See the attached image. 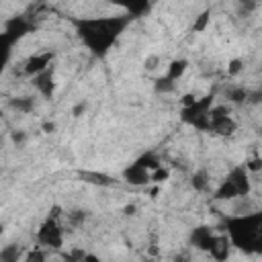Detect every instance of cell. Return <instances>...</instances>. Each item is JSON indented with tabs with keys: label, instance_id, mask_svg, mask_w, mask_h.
<instances>
[{
	"label": "cell",
	"instance_id": "34",
	"mask_svg": "<svg viewBox=\"0 0 262 262\" xmlns=\"http://www.w3.org/2000/svg\"><path fill=\"white\" fill-rule=\"evenodd\" d=\"M123 211H125V215H133L135 213V205H127Z\"/></svg>",
	"mask_w": 262,
	"mask_h": 262
},
{
	"label": "cell",
	"instance_id": "13",
	"mask_svg": "<svg viewBox=\"0 0 262 262\" xmlns=\"http://www.w3.org/2000/svg\"><path fill=\"white\" fill-rule=\"evenodd\" d=\"M29 29H31V25H29V20H25V18H12L8 25H6V33L14 39V41H18L23 35H27L29 33Z\"/></svg>",
	"mask_w": 262,
	"mask_h": 262
},
{
	"label": "cell",
	"instance_id": "14",
	"mask_svg": "<svg viewBox=\"0 0 262 262\" xmlns=\"http://www.w3.org/2000/svg\"><path fill=\"white\" fill-rule=\"evenodd\" d=\"M16 41L6 33V31H2L0 33V68L4 70V66H6V61H8V57H10V51H12V45H14Z\"/></svg>",
	"mask_w": 262,
	"mask_h": 262
},
{
	"label": "cell",
	"instance_id": "32",
	"mask_svg": "<svg viewBox=\"0 0 262 262\" xmlns=\"http://www.w3.org/2000/svg\"><path fill=\"white\" fill-rule=\"evenodd\" d=\"M12 141H14V143H23V141H25V133H23V131L12 133Z\"/></svg>",
	"mask_w": 262,
	"mask_h": 262
},
{
	"label": "cell",
	"instance_id": "23",
	"mask_svg": "<svg viewBox=\"0 0 262 262\" xmlns=\"http://www.w3.org/2000/svg\"><path fill=\"white\" fill-rule=\"evenodd\" d=\"M209 18H211V10H203V12L196 16V20H194L192 31H194V33H203V31L207 29V25H209Z\"/></svg>",
	"mask_w": 262,
	"mask_h": 262
},
{
	"label": "cell",
	"instance_id": "33",
	"mask_svg": "<svg viewBox=\"0 0 262 262\" xmlns=\"http://www.w3.org/2000/svg\"><path fill=\"white\" fill-rule=\"evenodd\" d=\"M53 129H55V125H53V123H43V131H45V133H51Z\"/></svg>",
	"mask_w": 262,
	"mask_h": 262
},
{
	"label": "cell",
	"instance_id": "35",
	"mask_svg": "<svg viewBox=\"0 0 262 262\" xmlns=\"http://www.w3.org/2000/svg\"><path fill=\"white\" fill-rule=\"evenodd\" d=\"M0 233H2V223H0Z\"/></svg>",
	"mask_w": 262,
	"mask_h": 262
},
{
	"label": "cell",
	"instance_id": "4",
	"mask_svg": "<svg viewBox=\"0 0 262 262\" xmlns=\"http://www.w3.org/2000/svg\"><path fill=\"white\" fill-rule=\"evenodd\" d=\"M237 131V123L235 119L229 115L227 106L219 104V106H211L209 108V133L221 135V137H229Z\"/></svg>",
	"mask_w": 262,
	"mask_h": 262
},
{
	"label": "cell",
	"instance_id": "25",
	"mask_svg": "<svg viewBox=\"0 0 262 262\" xmlns=\"http://www.w3.org/2000/svg\"><path fill=\"white\" fill-rule=\"evenodd\" d=\"M242 70H244V61L242 59H231L229 66H227V74L229 76H237Z\"/></svg>",
	"mask_w": 262,
	"mask_h": 262
},
{
	"label": "cell",
	"instance_id": "6",
	"mask_svg": "<svg viewBox=\"0 0 262 262\" xmlns=\"http://www.w3.org/2000/svg\"><path fill=\"white\" fill-rule=\"evenodd\" d=\"M33 86L45 96V98H51L53 92H55V78H53V66L45 68L43 72L35 74L33 76Z\"/></svg>",
	"mask_w": 262,
	"mask_h": 262
},
{
	"label": "cell",
	"instance_id": "24",
	"mask_svg": "<svg viewBox=\"0 0 262 262\" xmlns=\"http://www.w3.org/2000/svg\"><path fill=\"white\" fill-rule=\"evenodd\" d=\"M168 176H170V170L164 166H158L156 170L149 172V182H164V180H168Z\"/></svg>",
	"mask_w": 262,
	"mask_h": 262
},
{
	"label": "cell",
	"instance_id": "1",
	"mask_svg": "<svg viewBox=\"0 0 262 262\" xmlns=\"http://www.w3.org/2000/svg\"><path fill=\"white\" fill-rule=\"evenodd\" d=\"M131 16H98V18H82L76 20V33L80 37V41L96 55V57H104L113 45L117 43V39L121 37V33L125 31V27L129 25Z\"/></svg>",
	"mask_w": 262,
	"mask_h": 262
},
{
	"label": "cell",
	"instance_id": "20",
	"mask_svg": "<svg viewBox=\"0 0 262 262\" xmlns=\"http://www.w3.org/2000/svg\"><path fill=\"white\" fill-rule=\"evenodd\" d=\"M80 176L86 182H92V184H98V186H111L113 184V178L106 176V174H100V172H82Z\"/></svg>",
	"mask_w": 262,
	"mask_h": 262
},
{
	"label": "cell",
	"instance_id": "12",
	"mask_svg": "<svg viewBox=\"0 0 262 262\" xmlns=\"http://www.w3.org/2000/svg\"><path fill=\"white\" fill-rule=\"evenodd\" d=\"M111 2L123 6L131 18H137V16H141L143 12L149 10V2H151V0H111Z\"/></svg>",
	"mask_w": 262,
	"mask_h": 262
},
{
	"label": "cell",
	"instance_id": "3",
	"mask_svg": "<svg viewBox=\"0 0 262 262\" xmlns=\"http://www.w3.org/2000/svg\"><path fill=\"white\" fill-rule=\"evenodd\" d=\"M213 106V94L196 98L190 106H182V121L196 131H209V108Z\"/></svg>",
	"mask_w": 262,
	"mask_h": 262
},
{
	"label": "cell",
	"instance_id": "15",
	"mask_svg": "<svg viewBox=\"0 0 262 262\" xmlns=\"http://www.w3.org/2000/svg\"><path fill=\"white\" fill-rule=\"evenodd\" d=\"M8 104H10V108L20 111V113H31V111L35 108L33 96H14V98L8 100Z\"/></svg>",
	"mask_w": 262,
	"mask_h": 262
},
{
	"label": "cell",
	"instance_id": "21",
	"mask_svg": "<svg viewBox=\"0 0 262 262\" xmlns=\"http://www.w3.org/2000/svg\"><path fill=\"white\" fill-rule=\"evenodd\" d=\"M135 162H137V164H141L143 168H147L149 172H151V170H156L158 166H162V162H160V158H158V156H156L154 151H147V154H143V156H139V158H137Z\"/></svg>",
	"mask_w": 262,
	"mask_h": 262
},
{
	"label": "cell",
	"instance_id": "26",
	"mask_svg": "<svg viewBox=\"0 0 262 262\" xmlns=\"http://www.w3.org/2000/svg\"><path fill=\"white\" fill-rule=\"evenodd\" d=\"M66 217H68L70 225H74V227H76V225H80V223L84 221V217H86V215H84V211H72V213H68Z\"/></svg>",
	"mask_w": 262,
	"mask_h": 262
},
{
	"label": "cell",
	"instance_id": "2",
	"mask_svg": "<svg viewBox=\"0 0 262 262\" xmlns=\"http://www.w3.org/2000/svg\"><path fill=\"white\" fill-rule=\"evenodd\" d=\"M225 225L231 246L246 254L262 250V213H242L227 219Z\"/></svg>",
	"mask_w": 262,
	"mask_h": 262
},
{
	"label": "cell",
	"instance_id": "10",
	"mask_svg": "<svg viewBox=\"0 0 262 262\" xmlns=\"http://www.w3.org/2000/svg\"><path fill=\"white\" fill-rule=\"evenodd\" d=\"M213 237H215L213 229L203 225V227L192 229V233H190V244H192L194 248H199V250H209L211 244H213Z\"/></svg>",
	"mask_w": 262,
	"mask_h": 262
},
{
	"label": "cell",
	"instance_id": "31",
	"mask_svg": "<svg viewBox=\"0 0 262 262\" xmlns=\"http://www.w3.org/2000/svg\"><path fill=\"white\" fill-rule=\"evenodd\" d=\"M194 100H196V96H194V94H186V96L182 98V106H190Z\"/></svg>",
	"mask_w": 262,
	"mask_h": 262
},
{
	"label": "cell",
	"instance_id": "27",
	"mask_svg": "<svg viewBox=\"0 0 262 262\" xmlns=\"http://www.w3.org/2000/svg\"><path fill=\"white\" fill-rule=\"evenodd\" d=\"M45 258H47V254L41 252V250H33V252H29V254L23 256V260H27V262H33V260H45Z\"/></svg>",
	"mask_w": 262,
	"mask_h": 262
},
{
	"label": "cell",
	"instance_id": "9",
	"mask_svg": "<svg viewBox=\"0 0 262 262\" xmlns=\"http://www.w3.org/2000/svg\"><path fill=\"white\" fill-rule=\"evenodd\" d=\"M123 178L133 186H143V184H149V170L143 168L141 164L133 162L131 166H127L123 170Z\"/></svg>",
	"mask_w": 262,
	"mask_h": 262
},
{
	"label": "cell",
	"instance_id": "19",
	"mask_svg": "<svg viewBox=\"0 0 262 262\" xmlns=\"http://www.w3.org/2000/svg\"><path fill=\"white\" fill-rule=\"evenodd\" d=\"M154 90H156L158 94H170V92L176 90V82L170 80L168 76H160V78L154 80Z\"/></svg>",
	"mask_w": 262,
	"mask_h": 262
},
{
	"label": "cell",
	"instance_id": "11",
	"mask_svg": "<svg viewBox=\"0 0 262 262\" xmlns=\"http://www.w3.org/2000/svg\"><path fill=\"white\" fill-rule=\"evenodd\" d=\"M229 248H231V242H229V237L227 235H215L213 237V244H211V248L207 250L215 260H227L229 258Z\"/></svg>",
	"mask_w": 262,
	"mask_h": 262
},
{
	"label": "cell",
	"instance_id": "36",
	"mask_svg": "<svg viewBox=\"0 0 262 262\" xmlns=\"http://www.w3.org/2000/svg\"><path fill=\"white\" fill-rule=\"evenodd\" d=\"M0 74H2V68H0Z\"/></svg>",
	"mask_w": 262,
	"mask_h": 262
},
{
	"label": "cell",
	"instance_id": "17",
	"mask_svg": "<svg viewBox=\"0 0 262 262\" xmlns=\"http://www.w3.org/2000/svg\"><path fill=\"white\" fill-rule=\"evenodd\" d=\"M186 68H188V61L186 59H174L170 66H168V72H166V76L170 78V80H180L182 78V74L186 72Z\"/></svg>",
	"mask_w": 262,
	"mask_h": 262
},
{
	"label": "cell",
	"instance_id": "29",
	"mask_svg": "<svg viewBox=\"0 0 262 262\" xmlns=\"http://www.w3.org/2000/svg\"><path fill=\"white\" fill-rule=\"evenodd\" d=\"M158 61H160L158 55H149V57L145 59V70H154V68H158Z\"/></svg>",
	"mask_w": 262,
	"mask_h": 262
},
{
	"label": "cell",
	"instance_id": "5",
	"mask_svg": "<svg viewBox=\"0 0 262 262\" xmlns=\"http://www.w3.org/2000/svg\"><path fill=\"white\" fill-rule=\"evenodd\" d=\"M37 242L41 248H53V250H59L63 246V229H61L57 217L49 215L41 223V227L37 231Z\"/></svg>",
	"mask_w": 262,
	"mask_h": 262
},
{
	"label": "cell",
	"instance_id": "30",
	"mask_svg": "<svg viewBox=\"0 0 262 262\" xmlns=\"http://www.w3.org/2000/svg\"><path fill=\"white\" fill-rule=\"evenodd\" d=\"M84 111H86V102H78V104L74 106L72 115H74V117H82V115H84Z\"/></svg>",
	"mask_w": 262,
	"mask_h": 262
},
{
	"label": "cell",
	"instance_id": "16",
	"mask_svg": "<svg viewBox=\"0 0 262 262\" xmlns=\"http://www.w3.org/2000/svg\"><path fill=\"white\" fill-rule=\"evenodd\" d=\"M190 184H192V188H194L196 192H205V190L209 188V184H211V180H209V172H207V170H196V172L192 174Z\"/></svg>",
	"mask_w": 262,
	"mask_h": 262
},
{
	"label": "cell",
	"instance_id": "22",
	"mask_svg": "<svg viewBox=\"0 0 262 262\" xmlns=\"http://www.w3.org/2000/svg\"><path fill=\"white\" fill-rule=\"evenodd\" d=\"M23 258V254H20V248L18 246H6L4 250H0V260L2 262H16V260H20Z\"/></svg>",
	"mask_w": 262,
	"mask_h": 262
},
{
	"label": "cell",
	"instance_id": "8",
	"mask_svg": "<svg viewBox=\"0 0 262 262\" xmlns=\"http://www.w3.org/2000/svg\"><path fill=\"white\" fill-rule=\"evenodd\" d=\"M51 61H53V51L35 53V55H31V57L25 61V68H23V72H25L27 76H35V74L43 72L45 68H49V66H51Z\"/></svg>",
	"mask_w": 262,
	"mask_h": 262
},
{
	"label": "cell",
	"instance_id": "28",
	"mask_svg": "<svg viewBox=\"0 0 262 262\" xmlns=\"http://www.w3.org/2000/svg\"><path fill=\"white\" fill-rule=\"evenodd\" d=\"M246 170H248V172H258V170H260V158L250 160V162L246 164Z\"/></svg>",
	"mask_w": 262,
	"mask_h": 262
},
{
	"label": "cell",
	"instance_id": "7",
	"mask_svg": "<svg viewBox=\"0 0 262 262\" xmlns=\"http://www.w3.org/2000/svg\"><path fill=\"white\" fill-rule=\"evenodd\" d=\"M227 178L231 180V184L235 186L237 190V196L246 199L250 194V176H248V170L246 166H233L227 174Z\"/></svg>",
	"mask_w": 262,
	"mask_h": 262
},
{
	"label": "cell",
	"instance_id": "18",
	"mask_svg": "<svg viewBox=\"0 0 262 262\" xmlns=\"http://www.w3.org/2000/svg\"><path fill=\"white\" fill-rule=\"evenodd\" d=\"M225 96L233 104H244V102H248V88H244V86H231L225 92Z\"/></svg>",
	"mask_w": 262,
	"mask_h": 262
}]
</instances>
